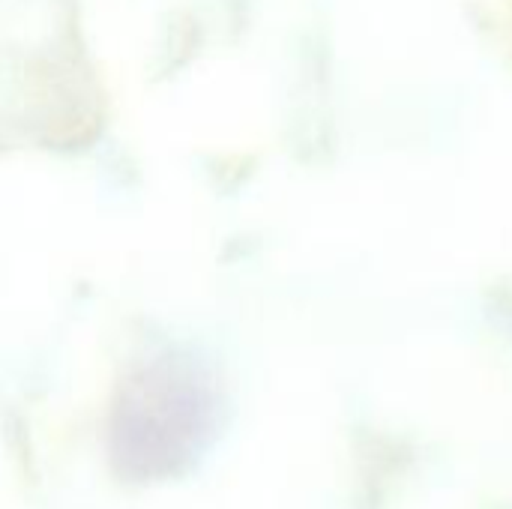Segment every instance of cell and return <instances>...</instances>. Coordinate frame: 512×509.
<instances>
[{
	"mask_svg": "<svg viewBox=\"0 0 512 509\" xmlns=\"http://www.w3.org/2000/svg\"><path fill=\"white\" fill-rule=\"evenodd\" d=\"M216 420L213 375L186 354H159L141 363L114 399L108 423L111 465L135 483L183 474L207 450Z\"/></svg>",
	"mask_w": 512,
	"mask_h": 509,
	"instance_id": "1",
	"label": "cell"
}]
</instances>
